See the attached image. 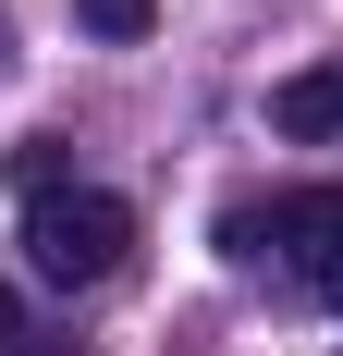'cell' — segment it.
<instances>
[{"label":"cell","mask_w":343,"mask_h":356,"mask_svg":"<svg viewBox=\"0 0 343 356\" xmlns=\"http://www.w3.org/2000/svg\"><path fill=\"white\" fill-rule=\"evenodd\" d=\"M0 356H25V295L0 283Z\"/></svg>","instance_id":"cell-5"},{"label":"cell","mask_w":343,"mask_h":356,"mask_svg":"<svg viewBox=\"0 0 343 356\" xmlns=\"http://www.w3.org/2000/svg\"><path fill=\"white\" fill-rule=\"evenodd\" d=\"M221 258L233 270H282L307 307H343V184H294V197L221 209Z\"/></svg>","instance_id":"cell-1"},{"label":"cell","mask_w":343,"mask_h":356,"mask_svg":"<svg viewBox=\"0 0 343 356\" xmlns=\"http://www.w3.org/2000/svg\"><path fill=\"white\" fill-rule=\"evenodd\" d=\"M74 25H86V37H110V49H135V37L160 25V0H74Z\"/></svg>","instance_id":"cell-4"},{"label":"cell","mask_w":343,"mask_h":356,"mask_svg":"<svg viewBox=\"0 0 343 356\" xmlns=\"http://www.w3.org/2000/svg\"><path fill=\"white\" fill-rule=\"evenodd\" d=\"M270 136H294V147H331L343 136V62L282 74V86H270Z\"/></svg>","instance_id":"cell-3"},{"label":"cell","mask_w":343,"mask_h":356,"mask_svg":"<svg viewBox=\"0 0 343 356\" xmlns=\"http://www.w3.org/2000/svg\"><path fill=\"white\" fill-rule=\"evenodd\" d=\"M25 258H37V283L86 295V283H110V270L135 258V209H123L110 184H37L25 197Z\"/></svg>","instance_id":"cell-2"}]
</instances>
